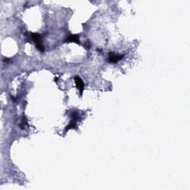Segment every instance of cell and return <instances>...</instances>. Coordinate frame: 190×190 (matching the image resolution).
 I'll use <instances>...</instances> for the list:
<instances>
[{
	"mask_svg": "<svg viewBox=\"0 0 190 190\" xmlns=\"http://www.w3.org/2000/svg\"><path fill=\"white\" fill-rule=\"evenodd\" d=\"M31 37L32 39H34V41L35 42L37 48L39 50L43 51V50H44V48H43V45H42L41 39H40V36H39L38 34H31Z\"/></svg>",
	"mask_w": 190,
	"mask_h": 190,
	"instance_id": "1",
	"label": "cell"
},
{
	"mask_svg": "<svg viewBox=\"0 0 190 190\" xmlns=\"http://www.w3.org/2000/svg\"><path fill=\"white\" fill-rule=\"evenodd\" d=\"M123 57V55L120 54H115L114 53H110L108 55V61L112 62H117L121 60Z\"/></svg>",
	"mask_w": 190,
	"mask_h": 190,
	"instance_id": "2",
	"label": "cell"
},
{
	"mask_svg": "<svg viewBox=\"0 0 190 190\" xmlns=\"http://www.w3.org/2000/svg\"><path fill=\"white\" fill-rule=\"evenodd\" d=\"M74 80H75V82H76V86H77V88H78L79 90H80V94H82V91H83V90H84L83 82H82V80H81L79 76H75Z\"/></svg>",
	"mask_w": 190,
	"mask_h": 190,
	"instance_id": "3",
	"label": "cell"
},
{
	"mask_svg": "<svg viewBox=\"0 0 190 190\" xmlns=\"http://www.w3.org/2000/svg\"><path fill=\"white\" fill-rule=\"evenodd\" d=\"M68 42H74V43H79L80 40H79V37L78 35H70L67 39Z\"/></svg>",
	"mask_w": 190,
	"mask_h": 190,
	"instance_id": "4",
	"label": "cell"
}]
</instances>
